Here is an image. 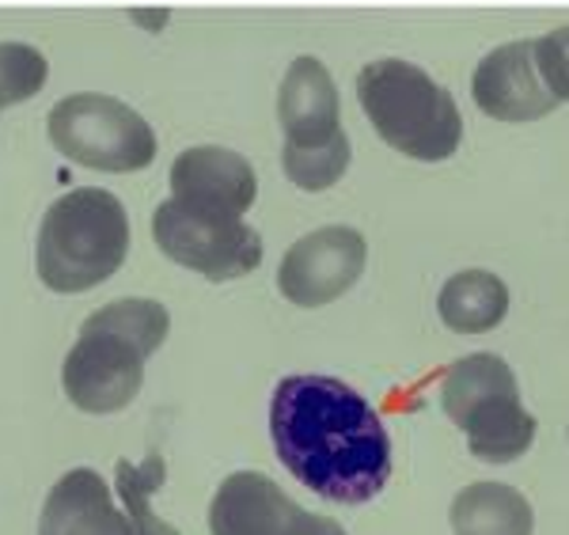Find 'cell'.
Listing matches in <instances>:
<instances>
[{"label":"cell","instance_id":"obj_9","mask_svg":"<svg viewBox=\"0 0 569 535\" xmlns=\"http://www.w3.org/2000/svg\"><path fill=\"white\" fill-rule=\"evenodd\" d=\"M171 198L206 209V214L243 220L259 198V179L247 156L220 149V145H198V149L179 152L171 164Z\"/></svg>","mask_w":569,"mask_h":535},{"label":"cell","instance_id":"obj_2","mask_svg":"<svg viewBox=\"0 0 569 535\" xmlns=\"http://www.w3.org/2000/svg\"><path fill=\"white\" fill-rule=\"evenodd\" d=\"M130 255V217L103 187L61 194L42 217L34 270L53 293H88Z\"/></svg>","mask_w":569,"mask_h":535},{"label":"cell","instance_id":"obj_13","mask_svg":"<svg viewBox=\"0 0 569 535\" xmlns=\"http://www.w3.org/2000/svg\"><path fill=\"white\" fill-rule=\"evenodd\" d=\"M300 505L273 478L236 472L217 486L209 505V535H289Z\"/></svg>","mask_w":569,"mask_h":535},{"label":"cell","instance_id":"obj_6","mask_svg":"<svg viewBox=\"0 0 569 535\" xmlns=\"http://www.w3.org/2000/svg\"><path fill=\"white\" fill-rule=\"evenodd\" d=\"M152 239L171 262L209 281H236L262 266V236L247 220L206 214L176 198L156 206Z\"/></svg>","mask_w":569,"mask_h":535},{"label":"cell","instance_id":"obj_7","mask_svg":"<svg viewBox=\"0 0 569 535\" xmlns=\"http://www.w3.org/2000/svg\"><path fill=\"white\" fill-rule=\"evenodd\" d=\"M144 361L133 343L99 327H80L77 346L61 365V387L69 403L84 414H114L130 407L144 384Z\"/></svg>","mask_w":569,"mask_h":535},{"label":"cell","instance_id":"obj_10","mask_svg":"<svg viewBox=\"0 0 569 535\" xmlns=\"http://www.w3.org/2000/svg\"><path fill=\"white\" fill-rule=\"evenodd\" d=\"M471 96L475 107L498 122H536L558 107V99L539 80L528 39L486 53L471 77Z\"/></svg>","mask_w":569,"mask_h":535},{"label":"cell","instance_id":"obj_18","mask_svg":"<svg viewBox=\"0 0 569 535\" xmlns=\"http://www.w3.org/2000/svg\"><path fill=\"white\" fill-rule=\"evenodd\" d=\"M350 137H346V129L338 137H330L327 145H316V149H292V145H284L281 152V164H284V175H289V182H297L300 190H327L335 187L338 179L346 175L350 168Z\"/></svg>","mask_w":569,"mask_h":535},{"label":"cell","instance_id":"obj_17","mask_svg":"<svg viewBox=\"0 0 569 535\" xmlns=\"http://www.w3.org/2000/svg\"><path fill=\"white\" fill-rule=\"evenodd\" d=\"M156 486H163V459L160 456H149L141 467H133L130 459L118 464V502H122V513L130 516L133 532L137 535H179L168 521H160V516L152 513L149 497Z\"/></svg>","mask_w":569,"mask_h":535},{"label":"cell","instance_id":"obj_5","mask_svg":"<svg viewBox=\"0 0 569 535\" xmlns=\"http://www.w3.org/2000/svg\"><path fill=\"white\" fill-rule=\"evenodd\" d=\"M53 149L91 171L130 175L156 160V133L141 115L114 96L77 91L58 99L46 118Z\"/></svg>","mask_w":569,"mask_h":535},{"label":"cell","instance_id":"obj_14","mask_svg":"<svg viewBox=\"0 0 569 535\" xmlns=\"http://www.w3.org/2000/svg\"><path fill=\"white\" fill-rule=\"evenodd\" d=\"M452 532L456 535H531L528 497L505 483H471L452 502Z\"/></svg>","mask_w":569,"mask_h":535},{"label":"cell","instance_id":"obj_12","mask_svg":"<svg viewBox=\"0 0 569 535\" xmlns=\"http://www.w3.org/2000/svg\"><path fill=\"white\" fill-rule=\"evenodd\" d=\"M39 535H137L114 491L99 472L77 467L46 494Z\"/></svg>","mask_w":569,"mask_h":535},{"label":"cell","instance_id":"obj_11","mask_svg":"<svg viewBox=\"0 0 569 535\" xmlns=\"http://www.w3.org/2000/svg\"><path fill=\"white\" fill-rule=\"evenodd\" d=\"M278 118L284 145L316 149L342 133V103H338L335 77L319 58H297L289 65L278 91Z\"/></svg>","mask_w":569,"mask_h":535},{"label":"cell","instance_id":"obj_19","mask_svg":"<svg viewBox=\"0 0 569 535\" xmlns=\"http://www.w3.org/2000/svg\"><path fill=\"white\" fill-rule=\"evenodd\" d=\"M46 80H50V65L34 46L0 42V110L39 96Z\"/></svg>","mask_w":569,"mask_h":535},{"label":"cell","instance_id":"obj_21","mask_svg":"<svg viewBox=\"0 0 569 535\" xmlns=\"http://www.w3.org/2000/svg\"><path fill=\"white\" fill-rule=\"evenodd\" d=\"M289 535H346V528L338 521H330V516H319V513L300 509L297 516H292Z\"/></svg>","mask_w":569,"mask_h":535},{"label":"cell","instance_id":"obj_20","mask_svg":"<svg viewBox=\"0 0 569 535\" xmlns=\"http://www.w3.org/2000/svg\"><path fill=\"white\" fill-rule=\"evenodd\" d=\"M531 53H536V69L543 88L558 103L569 99V27H558V31L536 39L531 42Z\"/></svg>","mask_w":569,"mask_h":535},{"label":"cell","instance_id":"obj_16","mask_svg":"<svg viewBox=\"0 0 569 535\" xmlns=\"http://www.w3.org/2000/svg\"><path fill=\"white\" fill-rule=\"evenodd\" d=\"M84 323H88V327L110 330V335H122L126 343H133L144 357H152L156 349L163 346L168 330H171L168 308H163L160 300H141V297L103 304V308L91 311Z\"/></svg>","mask_w":569,"mask_h":535},{"label":"cell","instance_id":"obj_8","mask_svg":"<svg viewBox=\"0 0 569 535\" xmlns=\"http://www.w3.org/2000/svg\"><path fill=\"white\" fill-rule=\"evenodd\" d=\"M365 258H369V244L357 228H316L284 251L278 266V289L297 308H323L353 289V281L365 274Z\"/></svg>","mask_w":569,"mask_h":535},{"label":"cell","instance_id":"obj_1","mask_svg":"<svg viewBox=\"0 0 569 535\" xmlns=\"http://www.w3.org/2000/svg\"><path fill=\"white\" fill-rule=\"evenodd\" d=\"M284 472L335 505H365L391 478V437L361 392L335 376H284L270 395Z\"/></svg>","mask_w":569,"mask_h":535},{"label":"cell","instance_id":"obj_3","mask_svg":"<svg viewBox=\"0 0 569 535\" xmlns=\"http://www.w3.org/2000/svg\"><path fill=\"white\" fill-rule=\"evenodd\" d=\"M357 99L376 133L410 160L437 164L460 149V107L418 65L399 58L369 61L357 72Z\"/></svg>","mask_w":569,"mask_h":535},{"label":"cell","instance_id":"obj_15","mask_svg":"<svg viewBox=\"0 0 569 535\" xmlns=\"http://www.w3.org/2000/svg\"><path fill=\"white\" fill-rule=\"evenodd\" d=\"M437 311L456 335H482L493 330L509 311V289L490 270H463L445 281L437 297Z\"/></svg>","mask_w":569,"mask_h":535},{"label":"cell","instance_id":"obj_4","mask_svg":"<svg viewBox=\"0 0 569 535\" xmlns=\"http://www.w3.org/2000/svg\"><path fill=\"white\" fill-rule=\"evenodd\" d=\"M440 407L467 433V448L486 464H512L536 440V418L520 403L512 368L493 354L460 357L440 384Z\"/></svg>","mask_w":569,"mask_h":535}]
</instances>
